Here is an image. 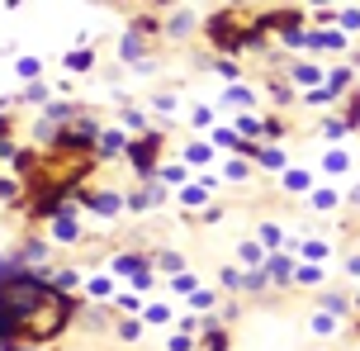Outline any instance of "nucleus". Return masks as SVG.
<instances>
[{"mask_svg":"<svg viewBox=\"0 0 360 351\" xmlns=\"http://www.w3.org/2000/svg\"><path fill=\"white\" fill-rule=\"evenodd\" d=\"M0 314L10 318V333H24V337H53L67 328L72 318V304L38 285V280H5L0 285Z\"/></svg>","mask_w":360,"mask_h":351,"instance_id":"nucleus-1","label":"nucleus"}]
</instances>
